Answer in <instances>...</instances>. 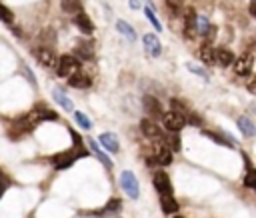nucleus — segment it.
Returning <instances> with one entry per match:
<instances>
[{"label":"nucleus","instance_id":"obj_1","mask_svg":"<svg viewBox=\"0 0 256 218\" xmlns=\"http://www.w3.org/2000/svg\"><path fill=\"white\" fill-rule=\"evenodd\" d=\"M88 152L82 148V144L80 146H74L72 150H66V152H62V154H58V156H54L52 158V162H54V166L58 168V170H64V168H68V166H72L80 156H86Z\"/></svg>","mask_w":256,"mask_h":218},{"label":"nucleus","instance_id":"obj_2","mask_svg":"<svg viewBox=\"0 0 256 218\" xmlns=\"http://www.w3.org/2000/svg\"><path fill=\"white\" fill-rule=\"evenodd\" d=\"M56 72L62 78H70L72 74L80 72V60L74 58L72 54H64V56H60L56 60Z\"/></svg>","mask_w":256,"mask_h":218},{"label":"nucleus","instance_id":"obj_3","mask_svg":"<svg viewBox=\"0 0 256 218\" xmlns=\"http://www.w3.org/2000/svg\"><path fill=\"white\" fill-rule=\"evenodd\" d=\"M34 126H36V124L32 122V118H30L28 114H26V116H20V118H16V120L10 124V128H8V136H10L12 140H16V138L24 136L26 132H30Z\"/></svg>","mask_w":256,"mask_h":218},{"label":"nucleus","instance_id":"obj_4","mask_svg":"<svg viewBox=\"0 0 256 218\" xmlns=\"http://www.w3.org/2000/svg\"><path fill=\"white\" fill-rule=\"evenodd\" d=\"M120 186H122V190L128 194V198H138L140 196V186H138V180H136V176H134V172H130V170H124L122 174H120Z\"/></svg>","mask_w":256,"mask_h":218},{"label":"nucleus","instance_id":"obj_5","mask_svg":"<svg viewBox=\"0 0 256 218\" xmlns=\"http://www.w3.org/2000/svg\"><path fill=\"white\" fill-rule=\"evenodd\" d=\"M162 124H164L166 130H170V132H178V130L184 128L186 118H184L182 114L170 110V112H162Z\"/></svg>","mask_w":256,"mask_h":218},{"label":"nucleus","instance_id":"obj_6","mask_svg":"<svg viewBox=\"0 0 256 218\" xmlns=\"http://www.w3.org/2000/svg\"><path fill=\"white\" fill-rule=\"evenodd\" d=\"M28 116L32 118V122H34V124L44 122V120H58V114H56L54 110H50L46 104H36V106L28 112Z\"/></svg>","mask_w":256,"mask_h":218},{"label":"nucleus","instance_id":"obj_7","mask_svg":"<svg viewBox=\"0 0 256 218\" xmlns=\"http://www.w3.org/2000/svg\"><path fill=\"white\" fill-rule=\"evenodd\" d=\"M140 130H142V134L144 136H148L150 140H164V134H162V130H160V126L154 122V120H150V118H142V122H140Z\"/></svg>","mask_w":256,"mask_h":218},{"label":"nucleus","instance_id":"obj_8","mask_svg":"<svg viewBox=\"0 0 256 218\" xmlns=\"http://www.w3.org/2000/svg\"><path fill=\"white\" fill-rule=\"evenodd\" d=\"M36 58H38V62H40L42 66H46V68L56 66V54H54V50L48 48V46L36 48Z\"/></svg>","mask_w":256,"mask_h":218},{"label":"nucleus","instance_id":"obj_9","mask_svg":"<svg viewBox=\"0 0 256 218\" xmlns=\"http://www.w3.org/2000/svg\"><path fill=\"white\" fill-rule=\"evenodd\" d=\"M152 182H154V188L158 190V194H172V182L166 172H156Z\"/></svg>","mask_w":256,"mask_h":218},{"label":"nucleus","instance_id":"obj_10","mask_svg":"<svg viewBox=\"0 0 256 218\" xmlns=\"http://www.w3.org/2000/svg\"><path fill=\"white\" fill-rule=\"evenodd\" d=\"M232 66H234V72H236L238 76H246V74H250V70H252V56H250V54H244V56H240V58H234Z\"/></svg>","mask_w":256,"mask_h":218},{"label":"nucleus","instance_id":"obj_11","mask_svg":"<svg viewBox=\"0 0 256 218\" xmlns=\"http://www.w3.org/2000/svg\"><path fill=\"white\" fill-rule=\"evenodd\" d=\"M142 44H144V50H146L150 56H160L162 46H160V40H158L154 34H144Z\"/></svg>","mask_w":256,"mask_h":218},{"label":"nucleus","instance_id":"obj_12","mask_svg":"<svg viewBox=\"0 0 256 218\" xmlns=\"http://www.w3.org/2000/svg\"><path fill=\"white\" fill-rule=\"evenodd\" d=\"M74 24L78 26V30L80 32H84V34H92L94 32V24H92V20L88 18V14L86 12H78V14H74Z\"/></svg>","mask_w":256,"mask_h":218},{"label":"nucleus","instance_id":"obj_13","mask_svg":"<svg viewBox=\"0 0 256 218\" xmlns=\"http://www.w3.org/2000/svg\"><path fill=\"white\" fill-rule=\"evenodd\" d=\"M98 142L102 144V148H106L108 152H118L120 150V144H118V136L112 134V132H104L98 136Z\"/></svg>","mask_w":256,"mask_h":218},{"label":"nucleus","instance_id":"obj_14","mask_svg":"<svg viewBox=\"0 0 256 218\" xmlns=\"http://www.w3.org/2000/svg\"><path fill=\"white\" fill-rule=\"evenodd\" d=\"M232 62H234V54H232L228 48H216V50H214V64L230 66Z\"/></svg>","mask_w":256,"mask_h":218},{"label":"nucleus","instance_id":"obj_15","mask_svg":"<svg viewBox=\"0 0 256 218\" xmlns=\"http://www.w3.org/2000/svg\"><path fill=\"white\" fill-rule=\"evenodd\" d=\"M142 104H144V110L150 116H162V106H160V102L154 96H144L142 98Z\"/></svg>","mask_w":256,"mask_h":218},{"label":"nucleus","instance_id":"obj_16","mask_svg":"<svg viewBox=\"0 0 256 218\" xmlns=\"http://www.w3.org/2000/svg\"><path fill=\"white\" fill-rule=\"evenodd\" d=\"M92 56H94V48L90 42H80L74 48V58H78V60H90Z\"/></svg>","mask_w":256,"mask_h":218},{"label":"nucleus","instance_id":"obj_17","mask_svg":"<svg viewBox=\"0 0 256 218\" xmlns=\"http://www.w3.org/2000/svg\"><path fill=\"white\" fill-rule=\"evenodd\" d=\"M68 84H70L72 88H88V86L92 84V78H90L88 74L76 72V74H72V76L68 78Z\"/></svg>","mask_w":256,"mask_h":218},{"label":"nucleus","instance_id":"obj_18","mask_svg":"<svg viewBox=\"0 0 256 218\" xmlns=\"http://www.w3.org/2000/svg\"><path fill=\"white\" fill-rule=\"evenodd\" d=\"M160 206L166 214H176L178 212V202L172 194H160Z\"/></svg>","mask_w":256,"mask_h":218},{"label":"nucleus","instance_id":"obj_19","mask_svg":"<svg viewBox=\"0 0 256 218\" xmlns=\"http://www.w3.org/2000/svg\"><path fill=\"white\" fill-rule=\"evenodd\" d=\"M154 160H156L158 164H162V166H168V164L172 162V150H168L166 146L158 144V146H156V152H154Z\"/></svg>","mask_w":256,"mask_h":218},{"label":"nucleus","instance_id":"obj_20","mask_svg":"<svg viewBox=\"0 0 256 218\" xmlns=\"http://www.w3.org/2000/svg\"><path fill=\"white\" fill-rule=\"evenodd\" d=\"M238 128H240V132L244 134V136H256V126H254V122L248 118V116H240L238 118Z\"/></svg>","mask_w":256,"mask_h":218},{"label":"nucleus","instance_id":"obj_21","mask_svg":"<svg viewBox=\"0 0 256 218\" xmlns=\"http://www.w3.org/2000/svg\"><path fill=\"white\" fill-rule=\"evenodd\" d=\"M52 96H54V100H56V102H58V104H60L64 110H68V112H72V110H74L72 100H70V98H68V96H66V94L60 90V88H54V90H52Z\"/></svg>","mask_w":256,"mask_h":218},{"label":"nucleus","instance_id":"obj_22","mask_svg":"<svg viewBox=\"0 0 256 218\" xmlns=\"http://www.w3.org/2000/svg\"><path fill=\"white\" fill-rule=\"evenodd\" d=\"M116 30H118L124 38H128L130 42H134V40H136V32H134V28H132L126 20H118V22H116Z\"/></svg>","mask_w":256,"mask_h":218},{"label":"nucleus","instance_id":"obj_23","mask_svg":"<svg viewBox=\"0 0 256 218\" xmlns=\"http://www.w3.org/2000/svg\"><path fill=\"white\" fill-rule=\"evenodd\" d=\"M194 24H196V12L192 8H188L186 14H184V30H186V36H194Z\"/></svg>","mask_w":256,"mask_h":218},{"label":"nucleus","instance_id":"obj_24","mask_svg":"<svg viewBox=\"0 0 256 218\" xmlns=\"http://www.w3.org/2000/svg\"><path fill=\"white\" fill-rule=\"evenodd\" d=\"M88 146L92 148V152L96 154V158H98V160H100V162H102L106 168H112V162H110V160L106 158V154L100 150V146H98V142H96V140H92V138H90V140H88Z\"/></svg>","mask_w":256,"mask_h":218},{"label":"nucleus","instance_id":"obj_25","mask_svg":"<svg viewBox=\"0 0 256 218\" xmlns=\"http://www.w3.org/2000/svg\"><path fill=\"white\" fill-rule=\"evenodd\" d=\"M60 6L66 14H78L82 10V4L80 0H60Z\"/></svg>","mask_w":256,"mask_h":218},{"label":"nucleus","instance_id":"obj_26","mask_svg":"<svg viewBox=\"0 0 256 218\" xmlns=\"http://www.w3.org/2000/svg\"><path fill=\"white\" fill-rule=\"evenodd\" d=\"M40 42H42V46L52 48V46L56 44V34H54V30H52V28H46V30L40 34Z\"/></svg>","mask_w":256,"mask_h":218},{"label":"nucleus","instance_id":"obj_27","mask_svg":"<svg viewBox=\"0 0 256 218\" xmlns=\"http://www.w3.org/2000/svg\"><path fill=\"white\" fill-rule=\"evenodd\" d=\"M200 58L204 64H214V48L210 44H202L200 48Z\"/></svg>","mask_w":256,"mask_h":218},{"label":"nucleus","instance_id":"obj_28","mask_svg":"<svg viewBox=\"0 0 256 218\" xmlns=\"http://www.w3.org/2000/svg\"><path fill=\"white\" fill-rule=\"evenodd\" d=\"M120 208H122V200H118V198H112V200H108V202H106L104 210H100L98 214H114V212H118Z\"/></svg>","mask_w":256,"mask_h":218},{"label":"nucleus","instance_id":"obj_29","mask_svg":"<svg viewBox=\"0 0 256 218\" xmlns=\"http://www.w3.org/2000/svg\"><path fill=\"white\" fill-rule=\"evenodd\" d=\"M208 28H210L208 18H206V16L196 14V24H194V30H196L198 34H208Z\"/></svg>","mask_w":256,"mask_h":218},{"label":"nucleus","instance_id":"obj_30","mask_svg":"<svg viewBox=\"0 0 256 218\" xmlns=\"http://www.w3.org/2000/svg\"><path fill=\"white\" fill-rule=\"evenodd\" d=\"M74 120H76V122H78V126H80V128H84V130H90V128H92L90 118H88L86 114H82V112H74Z\"/></svg>","mask_w":256,"mask_h":218},{"label":"nucleus","instance_id":"obj_31","mask_svg":"<svg viewBox=\"0 0 256 218\" xmlns=\"http://www.w3.org/2000/svg\"><path fill=\"white\" fill-rule=\"evenodd\" d=\"M0 20H2L4 24H12V22H14V14H12V10L6 8L4 4H0Z\"/></svg>","mask_w":256,"mask_h":218},{"label":"nucleus","instance_id":"obj_32","mask_svg":"<svg viewBox=\"0 0 256 218\" xmlns=\"http://www.w3.org/2000/svg\"><path fill=\"white\" fill-rule=\"evenodd\" d=\"M144 14L148 16V20L152 22V26H154L156 30H162V24H160V20L156 18V14H154V10H152V6H146V8H144Z\"/></svg>","mask_w":256,"mask_h":218},{"label":"nucleus","instance_id":"obj_33","mask_svg":"<svg viewBox=\"0 0 256 218\" xmlns=\"http://www.w3.org/2000/svg\"><path fill=\"white\" fill-rule=\"evenodd\" d=\"M244 186L256 190V170H254V168H250V170L246 172V176H244Z\"/></svg>","mask_w":256,"mask_h":218},{"label":"nucleus","instance_id":"obj_34","mask_svg":"<svg viewBox=\"0 0 256 218\" xmlns=\"http://www.w3.org/2000/svg\"><path fill=\"white\" fill-rule=\"evenodd\" d=\"M166 2V8L170 10V14H180V10H182V0H164Z\"/></svg>","mask_w":256,"mask_h":218},{"label":"nucleus","instance_id":"obj_35","mask_svg":"<svg viewBox=\"0 0 256 218\" xmlns=\"http://www.w3.org/2000/svg\"><path fill=\"white\" fill-rule=\"evenodd\" d=\"M186 68H188L190 72H194V74H198L200 78H206V80H208V72H206L204 68H200V66H196V64H192V62H188V64H186Z\"/></svg>","mask_w":256,"mask_h":218},{"label":"nucleus","instance_id":"obj_36","mask_svg":"<svg viewBox=\"0 0 256 218\" xmlns=\"http://www.w3.org/2000/svg\"><path fill=\"white\" fill-rule=\"evenodd\" d=\"M8 186H10V180H8L4 174H0V198L4 196V192L8 190Z\"/></svg>","mask_w":256,"mask_h":218},{"label":"nucleus","instance_id":"obj_37","mask_svg":"<svg viewBox=\"0 0 256 218\" xmlns=\"http://www.w3.org/2000/svg\"><path fill=\"white\" fill-rule=\"evenodd\" d=\"M180 146H182V144H180V138L174 134V136L170 138V150H176V152H178V150H180Z\"/></svg>","mask_w":256,"mask_h":218},{"label":"nucleus","instance_id":"obj_38","mask_svg":"<svg viewBox=\"0 0 256 218\" xmlns=\"http://www.w3.org/2000/svg\"><path fill=\"white\" fill-rule=\"evenodd\" d=\"M248 90H250L252 94H256V80H252V82H248Z\"/></svg>","mask_w":256,"mask_h":218},{"label":"nucleus","instance_id":"obj_39","mask_svg":"<svg viewBox=\"0 0 256 218\" xmlns=\"http://www.w3.org/2000/svg\"><path fill=\"white\" fill-rule=\"evenodd\" d=\"M250 14H252V16L256 18V0H254V2L250 4Z\"/></svg>","mask_w":256,"mask_h":218},{"label":"nucleus","instance_id":"obj_40","mask_svg":"<svg viewBox=\"0 0 256 218\" xmlns=\"http://www.w3.org/2000/svg\"><path fill=\"white\" fill-rule=\"evenodd\" d=\"M130 6H132V8H138L140 4H138V0H132V2H130Z\"/></svg>","mask_w":256,"mask_h":218},{"label":"nucleus","instance_id":"obj_41","mask_svg":"<svg viewBox=\"0 0 256 218\" xmlns=\"http://www.w3.org/2000/svg\"><path fill=\"white\" fill-rule=\"evenodd\" d=\"M146 2H148V6H152V0H146Z\"/></svg>","mask_w":256,"mask_h":218},{"label":"nucleus","instance_id":"obj_42","mask_svg":"<svg viewBox=\"0 0 256 218\" xmlns=\"http://www.w3.org/2000/svg\"><path fill=\"white\" fill-rule=\"evenodd\" d=\"M174 218H182V216H174Z\"/></svg>","mask_w":256,"mask_h":218}]
</instances>
